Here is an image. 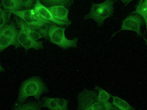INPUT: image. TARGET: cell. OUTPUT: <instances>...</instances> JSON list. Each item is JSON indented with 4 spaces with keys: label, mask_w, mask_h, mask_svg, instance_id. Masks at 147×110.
<instances>
[{
    "label": "cell",
    "mask_w": 147,
    "mask_h": 110,
    "mask_svg": "<svg viewBox=\"0 0 147 110\" xmlns=\"http://www.w3.org/2000/svg\"><path fill=\"white\" fill-rule=\"evenodd\" d=\"M78 110H118L109 101L101 102L97 100V94L93 90L84 89L78 96Z\"/></svg>",
    "instance_id": "obj_1"
},
{
    "label": "cell",
    "mask_w": 147,
    "mask_h": 110,
    "mask_svg": "<svg viewBox=\"0 0 147 110\" xmlns=\"http://www.w3.org/2000/svg\"><path fill=\"white\" fill-rule=\"evenodd\" d=\"M48 90L46 85L40 78L36 77H31L24 82L21 85L18 103H23L28 98L31 96H34L36 100H39L42 94Z\"/></svg>",
    "instance_id": "obj_2"
},
{
    "label": "cell",
    "mask_w": 147,
    "mask_h": 110,
    "mask_svg": "<svg viewBox=\"0 0 147 110\" xmlns=\"http://www.w3.org/2000/svg\"><path fill=\"white\" fill-rule=\"evenodd\" d=\"M115 0H106L101 3H92L90 11L84 17V20L92 19L98 25L101 26L107 18H110L114 12V4Z\"/></svg>",
    "instance_id": "obj_3"
},
{
    "label": "cell",
    "mask_w": 147,
    "mask_h": 110,
    "mask_svg": "<svg viewBox=\"0 0 147 110\" xmlns=\"http://www.w3.org/2000/svg\"><path fill=\"white\" fill-rule=\"evenodd\" d=\"M62 26L55 23L50 24L48 31V40L52 43L63 49L77 48L79 38L68 39L65 35L66 28Z\"/></svg>",
    "instance_id": "obj_4"
},
{
    "label": "cell",
    "mask_w": 147,
    "mask_h": 110,
    "mask_svg": "<svg viewBox=\"0 0 147 110\" xmlns=\"http://www.w3.org/2000/svg\"><path fill=\"white\" fill-rule=\"evenodd\" d=\"M18 31L17 24L13 21L7 24L0 31V52L10 45L16 48L21 46L18 41Z\"/></svg>",
    "instance_id": "obj_5"
},
{
    "label": "cell",
    "mask_w": 147,
    "mask_h": 110,
    "mask_svg": "<svg viewBox=\"0 0 147 110\" xmlns=\"http://www.w3.org/2000/svg\"><path fill=\"white\" fill-rule=\"evenodd\" d=\"M144 22L143 19L139 15L136 14L129 15L122 21L121 29L118 32L113 33L110 40L121 31H129L136 32L137 36L140 35L142 37L147 44V40L143 35L141 29L142 26L144 24Z\"/></svg>",
    "instance_id": "obj_6"
},
{
    "label": "cell",
    "mask_w": 147,
    "mask_h": 110,
    "mask_svg": "<svg viewBox=\"0 0 147 110\" xmlns=\"http://www.w3.org/2000/svg\"><path fill=\"white\" fill-rule=\"evenodd\" d=\"M9 12L18 16L28 24L41 25L45 24L54 23L42 18L34 8L15 11Z\"/></svg>",
    "instance_id": "obj_7"
},
{
    "label": "cell",
    "mask_w": 147,
    "mask_h": 110,
    "mask_svg": "<svg viewBox=\"0 0 147 110\" xmlns=\"http://www.w3.org/2000/svg\"><path fill=\"white\" fill-rule=\"evenodd\" d=\"M18 39L19 43L24 48L26 51L31 48L39 50L43 48L42 41H37L32 39L21 29L18 31Z\"/></svg>",
    "instance_id": "obj_8"
},
{
    "label": "cell",
    "mask_w": 147,
    "mask_h": 110,
    "mask_svg": "<svg viewBox=\"0 0 147 110\" xmlns=\"http://www.w3.org/2000/svg\"><path fill=\"white\" fill-rule=\"evenodd\" d=\"M33 8L37 12L40 16L46 20H49L59 26H68L70 25L68 23L60 21L54 18L51 12L47 8V7L44 6L40 3V0H36Z\"/></svg>",
    "instance_id": "obj_9"
},
{
    "label": "cell",
    "mask_w": 147,
    "mask_h": 110,
    "mask_svg": "<svg viewBox=\"0 0 147 110\" xmlns=\"http://www.w3.org/2000/svg\"><path fill=\"white\" fill-rule=\"evenodd\" d=\"M43 107L51 110H68V101L66 99L45 97Z\"/></svg>",
    "instance_id": "obj_10"
},
{
    "label": "cell",
    "mask_w": 147,
    "mask_h": 110,
    "mask_svg": "<svg viewBox=\"0 0 147 110\" xmlns=\"http://www.w3.org/2000/svg\"><path fill=\"white\" fill-rule=\"evenodd\" d=\"M47 8L50 11L53 16L57 20L66 22L69 25L72 22L69 19V10L63 5H53Z\"/></svg>",
    "instance_id": "obj_11"
},
{
    "label": "cell",
    "mask_w": 147,
    "mask_h": 110,
    "mask_svg": "<svg viewBox=\"0 0 147 110\" xmlns=\"http://www.w3.org/2000/svg\"><path fill=\"white\" fill-rule=\"evenodd\" d=\"M15 20L17 26L22 30L28 36H29L32 39L37 41L40 39L43 38L44 37L42 35L33 31L28 26L27 24L26 23L24 20L20 19L18 16H15Z\"/></svg>",
    "instance_id": "obj_12"
},
{
    "label": "cell",
    "mask_w": 147,
    "mask_h": 110,
    "mask_svg": "<svg viewBox=\"0 0 147 110\" xmlns=\"http://www.w3.org/2000/svg\"><path fill=\"white\" fill-rule=\"evenodd\" d=\"M137 14L143 19L147 27V0H139L136 6V10L130 14Z\"/></svg>",
    "instance_id": "obj_13"
},
{
    "label": "cell",
    "mask_w": 147,
    "mask_h": 110,
    "mask_svg": "<svg viewBox=\"0 0 147 110\" xmlns=\"http://www.w3.org/2000/svg\"><path fill=\"white\" fill-rule=\"evenodd\" d=\"M0 4L3 9L8 12L24 9L19 0H2Z\"/></svg>",
    "instance_id": "obj_14"
},
{
    "label": "cell",
    "mask_w": 147,
    "mask_h": 110,
    "mask_svg": "<svg viewBox=\"0 0 147 110\" xmlns=\"http://www.w3.org/2000/svg\"><path fill=\"white\" fill-rule=\"evenodd\" d=\"M113 99L112 105L116 107L118 110H134L135 108L130 105L125 100H122L115 96L111 95Z\"/></svg>",
    "instance_id": "obj_15"
},
{
    "label": "cell",
    "mask_w": 147,
    "mask_h": 110,
    "mask_svg": "<svg viewBox=\"0 0 147 110\" xmlns=\"http://www.w3.org/2000/svg\"><path fill=\"white\" fill-rule=\"evenodd\" d=\"M43 107L42 101L31 102L24 104H16L13 107L15 110H40Z\"/></svg>",
    "instance_id": "obj_16"
},
{
    "label": "cell",
    "mask_w": 147,
    "mask_h": 110,
    "mask_svg": "<svg viewBox=\"0 0 147 110\" xmlns=\"http://www.w3.org/2000/svg\"><path fill=\"white\" fill-rule=\"evenodd\" d=\"M50 24H45L41 25H34L28 24V26L33 31L40 34L44 38L47 40H48V31Z\"/></svg>",
    "instance_id": "obj_17"
},
{
    "label": "cell",
    "mask_w": 147,
    "mask_h": 110,
    "mask_svg": "<svg viewBox=\"0 0 147 110\" xmlns=\"http://www.w3.org/2000/svg\"><path fill=\"white\" fill-rule=\"evenodd\" d=\"M11 14L2 8L0 4V31L9 22Z\"/></svg>",
    "instance_id": "obj_18"
},
{
    "label": "cell",
    "mask_w": 147,
    "mask_h": 110,
    "mask_svg": "<svg viewBox=\"0 0 147 110\" xmlns=\"http://www.w3.org/2000/svg\"><path fill=\"white\" fill-rule=\"evenodd\" d=\"M95 90L98 91V94L97 95V100L100 102H105L109 101L111 98V95L104 90L101 87L95 86Z\"/></svg>",
    "instance_id": "obj_19"
},
{
    "label": "cell",
    "mask_w": 147,
    "mask_h": 110,
    "mask_svg": "<svg viewBox=\"0 0 147 110\" xmlns=\"http://www.w3.org/2000/svg\"><path fill=\"white\" fill-rule=\"evenodd\" d=\"M74 0H48L47 4L50 6L63 5L68 8L73 5Z\"/></svg>",
    "instance_id": "obj_20"
},
{
    "label": "cell",
    "mask_w": 147,
    "mask_h": 110,
    "mask_svg": "<svg viewBox=\"0 0 147 110\" xmlns=\"http://www.w3.org/2000/svg\"><path fill=\"white\" fill-rule=\"evenodd\" d=\"M24 9H30L34 8L36 0H19Z\"/></svg>",
    "instance_id": "obj_21"
},
{
    "label": "cell",
    "mask_w": 147,
    "mask_h": 110,
    "mask_svg": "<svg viewBox=\"0 0 147 110\" xmlns=\"http://www.w3.org/2000/svg\"><path fill=\"white\" fill-rule=\"evenodd\" d=\"M115 1H121L125 5V6H127L130 3L134 1V0H115Z\"/></svg>",
    "instance_id": "obj_22"
},
{
    "label": "cell",
    "mask_w": 147,
    "mask_h": 110,
    "mask_svg": "<svg viewBox=\"0 0 147 110\" xmlns=\"http://www.w3.org/2000/svg\"><path fill=\"white\" fill-rule=\"evenodd\" d=\"M5 71V69H4L3 68V67H2L1 64H0V72H3V71Z\"/></svg>",
    "instance_id": "obj_23"
},
{
    "label": "cell",
    "mask_w": 147,
    "mask_h": 110,
    "mask_svg": "<svg viewBox=\"0 0 147 110\" xmlns=\"http://www.w3.org/2000/svg\"><path fill=\"white\" fill-rule=\"evenodd\" d=\"M44 2H46V3H47V2L48 1V0H43Z\"/></svg>",
    "instance_id": "obj_24"
}]
</instances>
